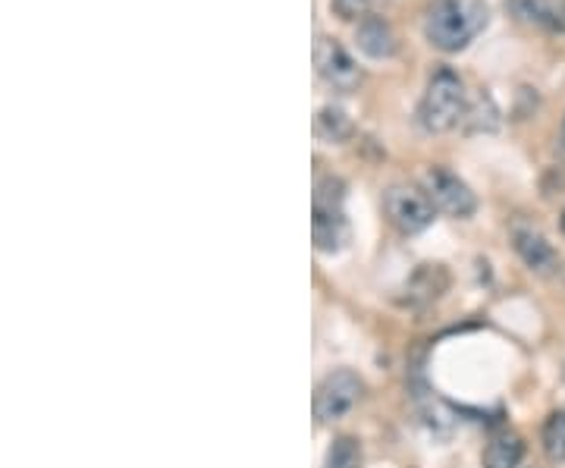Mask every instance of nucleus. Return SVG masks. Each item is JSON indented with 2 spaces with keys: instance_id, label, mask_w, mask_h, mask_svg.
Returning <instances> with one entry per match:
<instances>
[{
  "instance_id": "19",
  "label": "nucleus",
  "mask_w": 565,
  "mask_h": 468,
  "mask_svg": "<svg viewBox=\"0 0 565 468\" xmlns=\"http://www.w3.org/2000/svg\"><path fill=\"white\" fill-rule=\"evenodd\" d=\"M563 136H565V123H563Z\"/></svg>"
},
{
  "instance_id": "3",
  "label": "nucleus",
  "mask_w": 565,
  "mask_h": 468,
  "mask_svg": "<svg viewBox=\"0 0 565 468\" xmlns=\"http://www.w3.org/2000/svg\"><path fill=\"white\" fill-rule=\"evenodd\" d=\"M362 396L364 381L355 371H349V368L330 371L315 390V418H318V425L343 422L345 415L362 403Z\"/></svg>"
},
{
  "instance_id": "6",
  "label": "nucleus",
  "mask_w": 565,
  "mask_h": 468,
  "mask_svg": "<svg viewBox=\"0 0 565 468\" xmlns=\"http://www.w3.org/2000/svg\"><path fill=\"white\" fill-rule=\"evenodd\" d=\"M315 66L333 92H355L362 85V66L352 61V54L337 39H318Z\"/></svg>"
},
{
  "instance_id": "4",
  "label": "nucleus",
  "mask_w": 565,
  "mask_h": 468,
  "mask_svg": "<svg viewBox=\"0 0 565 468\" xmlns=\"http://www.w3.org/2000/svg\"><path fill=\"white\" fill-rule=\"evenodd\" d=\"M422 189L427 192V199L430 204L446 214V217H471L475 211H478V199H475V192H471V185L459 180L452 170H446V167H430L427 173H424Z\"/></svg>"
},
{
  "instance_id": "9",
  "label": "nucleus",
  "mask_w": 565,
  "mask_h": 468,
  "mask_svg": "<svg viewBox=\"0 0 565 468\" xmlns=\"http://www.w3.org/2000/svg\"><path fill=\"white\" fill-rule=\"evenodd\" d=\"M512 245H515L519 258H522L531 270H537V274H550L553 267L559 265L556 248L550 245V240H546L544 233H537V230H531V226L512 230Z\"/></svg>"
},
{
  "instance_id": "16",
  "label": "nucleus",
  "mask_w": 565,
  "mask_h": 468,
  "mask_svg": "<svg viewBox=\"0 0 565 468\" xmlns=\"http://www.w3.org/2000/svg\"><path fill=\"white\" fill-rule=\"evenodd\" d=\"M323 468H362V444L349 434L337 437L333 447L327 449Z\"/></svg>"
},
{
  "instance_id": "5",
  "label": "nucleus",
  "mask_w": 565,
  "mask_h": 468,
  "mask_svg": "<svg viewBox=\"0 0 565 468\" xmlns=\"http://www.w3.org/2000/svg\"><path fill=\"white\" fill-rule=\"evenodd\" d=\"M384 211L390 224L405 236H415V233L427 230L434 224V214H437V208L430 204L427 192L415 189V185H390L384 195Z\"/></svg>"
},
{
  "instance_id": "12",
  "label": "nucleus",
  "mask_w": 565,
  "mask_h": 468,
  "mask_svg": "<svg viewBox=\"0 0 565 468\" xmlns=\"http://www.w3.org/2000/svg\"><path fill=\"white\" fill-rule=\"evenodd\" d=\"M522 459H525V440H522V434H515V430H497V434H490V440H487L484 456H481V466L484 468H519L522 466Z\"/></svg>"
},
{
  "instance_id": "2",
  "label": "nucleus",
  "mask_w": 565,
  "mask_h": 468,
  "mask_svg": "<svg viewBox=\"0 0 565 468\" xmlns=\"http://www.w3.org/2000/svg\"><path fill=\"white\" fill-rule=\"evenodd\" d=\"M468 110V92L459 73H452L449 66H440L424 92L422 107H418V120L427 132H449L465 120Z\"/></svg>"
},
{
  "instance_id": "15",
  "label": "nucleus",
  "mask_w": 565,
  "mask_h": 468,
  "mask_svg": "<svg viewBox=\"0 0 565 468\" xmlns=\"http://www.w3.org/2000/svg\"><path fill=\"white\" fill-rule=\"evenodd\" d=\"M541 447H544V456L550 462H565V408H556L550 412L544 422V430H541Z\"/></svg>"
},
{
  "instance_id": "7",
  "label": "nucleus",
  "mask_w": 565,
  "mask_h": 468,
  "mask_svg": "<svg viewBox=\"0 0 565 468\" xmlns=\"http://www.w3.org/2000/svg\"><path fill=\"white\" fill-rule=\"evenodd\" d=\"M449 289V270L444 265H422L403 289V306L427 308L434 306L440 296Z\"/></svg>"
},
{
  "instance_id": "1",
  "label": "nucleus",
  "mask_w": 565,
  "mask_h": 468,
  "mask_svg": "<svg viewBox=\"0 0 565 468\" xmlns=\"http://www.w3.org/2000/svg\"><path fill=\"white\" fill-rule=\"evenodd\" d=\"M490 22V7L484 0H434L424 17V35L446 54L465 51Z\"/></svg>"
},
{
  "instance_id": "13",
  "label": "nucleus",
  "mask_w": 565,
  "mask_h": 468,
  "mask_svg": "<svg viewBox=\"0 0 565 468\" xmlns=\"http://www.w3.org/2000/svg\"><path fill=\"white\" fill-rule=\"evenodd\" d=\"M352 132H355V126H352V120H349V114H345L343 107L327 104V107L318 110V117H315V136H318L323 145L349 142Z\"/></svg>"
},
{
  "instance_id": "18",
  "label": "nucleus",
  "mask_w": 565,
  "mask_h": 468,
  "mask_svg": "<svg viewBox=\"0 0 565 468\" xmlns=\"http://www.w3.org/2000/svg\"><path fill=\"white\" fill-rule=\"evenodd\" d=\"M333 10L340 20H364L371 10V0H333Z\"/></svg>"
},
{
  "instance_id": "11",
  "label": "nucleus",
  "mask_w": 565,
  "mask_h": 468,
  "mask_svg": "<svg viewBox=\"0 0 565 468\" xmlns=\"http://www.w3.org/2000/svg\"><path fill=\"white\" fill-rule=\"evenodd\" d=\"M509 10L525 25L546 32H565V0H509Z\"/></svg>"
},
{
  "instance_id": "8",
  "label": "nucleus",
  "mask_w": 565,
  "mask_h": 468,
  "mask_svg": "<svg viewBox=\"0 0 565 468\" xmlns=\"http://www.w3.org/2000/svg\"><path fill=\"white\" fill-rule=\"evenodd\" d=\"M355 44L364 57L371 61H390L399 51V39L393 32V25L381 17H364L355 29Z\"/></svg>"
},
{
  "instance_id": "10",
  "label": "nucleus",
  "mask_w": 565,
  "mask_h": 468,
  "mask_svg": "<svg viewBox=\"0 0 565 468\" xmlns=\"http://www.w3.org/2000/svg\"><path fill=\"white\" fill-rule=\"evenodd\" d=\"M311 233L318 252H340L349 243V221H345L343 208H321L315 204V217H311Z\"/></svg>"
},
{
  "instance_id": "14",
  "label": "nucleus",
  "mask_w": 565,
  "mask_h": 468,
  "mask_svg": "<svg viewBox=\"0 0 565 468\" xmlns=\"http://www.w3.org/2000/svg\"><path fill=\"white\" fill-rule=\"evenodd\" d=\"M462 123L468 132H493L500 126V107H497L493 95L487 88H478V95L468 98V110H465Z\"/></svg>"
},
{
  "instance_id": "17",
  "label": "nucleus",
  "mask_w": 565,
  "mask_h": 468,
  "mask_svg": "<svg viewBox=\"0 0 565 468\" xmlns=\"http://www.w3.org/2000/svg\"><path fill=\"white\" fill-rule=\"evenodd\" d=\"M343 180H337V177H321V180L315 183V204H323V208H343Z\"/></svg>"
}]
</instances>
